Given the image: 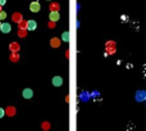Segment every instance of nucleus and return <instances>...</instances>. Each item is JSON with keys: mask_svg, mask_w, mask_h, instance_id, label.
<instances>
[{"mask_svg": "<svg viewBox=\"0 0 146 131\" xmlns=\"http://www.w3.org/2000/svg\"><path fill=\"white\" fill-rule=\"evenodd\" d=\"M135 99L137 102H145L146 100V90H138L135 95Z\"/></svg>", "mask_w": 146, "mask_h": 131, "instance_id": "1", "label": "nucleus"}, {"mask_svg": "<svg viewBox=\"0 0 146 131\" xmlns=\"http://www.w3.org/2000/svg\"><path fill=\"white\" fill-rule=\"evenodd\" d=\"M40 3L39 1H32L31 4H29V10L31 12H33V13H37V12H40Z\"/></svg>", "mask_w": 146, "mask_h": 131, "instance_id": "2", "label": "nucleus"}, {"mask_svg": "<svg viewBox=\"0 0 146 131\" xmlns=\"http://www.w3.org/2000/svg\"><path fill=\"white\" fill-rule=\"evenodd\" d=\"M22 96H23L25 99H31V98L33 96V91L27 87V89H25V90L22 91Z\"/></svg>", "mask_w": 146, "mask_h": 131, "instance_id": "3", "label": "nucleus"}, {"mask_svg": "<svg viewBox=\"0 0 146 131\" xmlns=\"http://www.w3.org/2000/svg\"><path fill=\"white\" fill-rule=\"evenodd\" d=\"M51 82H53V85L54 86H62L63 85V78L60 77V76H55V77H53V80H51Z\"/></svg>", "mask_w": 146, "mask_h": 131, "instance_id": "4", "label": "nucleus"}, {"mask_svg": "<svg viewBox=\"0 0 146 131\" xmlns=\"http://www.w3.org/2000/svg\"><path fill=\"white\" fill-rule=\"evenodd\" d=\"M0 30H1V32H3V33H9V32H10V30H12V26H10L9 23H1Z\"/></svg>", "mask_w": 146, "mask_h": 131, "instance_id": "5", "label": "nucleus"}, {"mask_svg": "<svg viewBox=\"0 0 146 131\" xmlns=\"http://www.w3.org/2000/svg\"><path fill=\"white\" fill-rule=\"evenodd\" d=\"M37 27V23H36V21H27V31H35Z\"/></svg>", "mask_w": 146, "mask_h": 131, "instance_id": "6", "label": "nucleus"}, {"mask_svg": "<svg viewBox=\"0 0 146 131\" xmlns=\"http://www.w3.org/2000/svg\"><path fill=\"white\" fill-rule=\"evenodd\" d=\"M12 19H13V22H15V23L21 22V21L23 19V17H22V13H18V12L13 13V15H12Z\"/></svg>", "mask_w": 146, "mask_h": 131, "instance_id": "7", "label": "nucleus"}, {"mask_svg": "<svg viewBox=\"0 0 146 131\" xmlns=\"http://www.w3.org/2000/svg\"><path fill=\"white\" fill-rule=\"evenodd\" d=\"M5 115L8 117H13L15 115V108L14 107H8V108L5 109Z\"/></svg>", "mask_w": 146, "mask_h": 131, "instance_id": "8", "label": "nucleus"}, {"mask_svg": "<svg viewBox=\"0 0 146 131\" xmlns=\"http://www.w3.org/2000/svg\"><path fill=\"white\" fill-rule=\"evenodd\" d=\"M50 45H51L53 48H59V46H60V39L53 37V39L50 40Z\"/></svg>", "mask_w": 146, "mask_h": 131, "instance_id": "9", "label": "nucleus"}, {"mask_svg": "<svg viewBox=\"0 0 146 131\" xmlns=\"http://www.w3.org/2000/svg\"><path fill=\"white\" fill-rule=\"evenodd\" d=\"M49 18H50V21H53V22H57L59 18H60V15H59L58 12H50Z\"/></svg>", "mask_w": 146, "mask_h": 131, "instance_id": "10", "label": "nucleus"}, {"mask_svg": "<svg viewBox=\"0 0 146 131\" xmlns=\"http://www.w3.org/2000/svg\"><path fill=\"white\" fill-rule=\"evenodd\" d=\"M9 49H10V52H19L21 46H19L18 43H10L9 44Z\"/></svg>", "mask_w": 146, "mask_h": 131, "instance_id": "11", "label": "nucleus"}, {"mask_svg": "<svg viewBox=\"0 0 146 131\" xmlns=\"http://www.w3.org/2000/svg\"><path fill=\"white\" fill-rule=\"evenodd\" d=\"M49 9H50V12H59L60 5H59L58 3H51L50 7H49Z\"/></svg>", "mask_w": 146, "mask_h": 131, "instance_id": "12", "label": "nucleus"}, {"mask_svg": "<svg viewBox=\"0 0 146 131\" xmlns=\"http://www.w3.org/2000/svg\"><path fill=\"white\" fill-rule=\"evenodd\" d=\"M10 60L14 62V63L19 60V54H18V52H12V54H10Z\"/></svg>", "mask_w": 146, "mask_h": 131, "instance_id": "13", "label": "nucleus"}, {"mask_svg": "<svg viewBox=\"0 0 146 131\" xmlns=\"http://www.w3.org/2000/svg\"><path fill=\"white\" fill-rule=\"evenodd\" d=\"M18 36L19 37H26V35H27V30L26 29H18Z\"/></svg>", "mask_w": 146, "mask_h": 131, "instance_id": "14", "label": "nucleus"}, {"mask_svg": "<svg viewBox=\"0 0 146 131\" xmlns=\"http://www.w3.org/2000/svg\"><path fill=\"white\" fill-rule=\"evenodd\" d=\"M18 29H26L27 30V21L22 19L21 22H18Z\"/></svg>", "mask_w": 146, "mask_h": 131, "instance_id": "15", "label": "nucleus"}, {"mask_svg": "<svg viewBox=\"0 0 146 131\" xmlns=\"http://www.w3.org/2000/svg\"><path fill=\"white\" fill-rule=\"evenodd\" d=\"M63 40H64L65 43L69 41V32H68V31H65V32L63 33Z\"/></svg>", "mask_w": 146, "mask_h": 131, "instance_id": "16", "label": "nucleus"}, {"mask_svg": "<svg viewBox=\"0 0 146 131\" xmlns=\"http://www.w3.org/2000/svg\"><path fill=\"white\" fill-rule=\"evenodd\" d=\"M115 46L117 45L114 41H106V44H105V48H115Z\"/></svg>", "mask_w": 146, "mask_h": 131, "instance_id": "17", "label": "nucleus"}, {"mask_svg": "<svg viewBox=\"0 0 146 131\" xmlns=\"http://www.w3.org/2000/svg\"><path fill=\"white\" fill-rule=\"evenodd\" d=\"M41 127H42V130H49V129H50V123H49V122H44V123L41 125Z\"/></svg>", "mask_w": 146, "mask_h": 131, "instance_id": "18", "label": "nucleus"}, {"mask_svg": "<svg viewBox=\"0 0 146 131\" xmlns=\"http://www.w3.org/2000/svg\"><path fill=\"white\" fill-rule=\"evenodd\" d=\"M5 18H7V13H5L4 10H1V12H0V21H4Z\"/></svg>", "mask_w": 146, "mask_h": 131, "instance_id": "19", "label": "nucleus"}, {"mask_svg": "<svg viewBox=\"0 0 146 131\" xmlns=\"http://www.w3.org/2000/svg\"><path fill=\"white\" fill-rule=\"evenodd\" d=\"M120 21H122V22H127V21H128V15H126V14L120 15Z\"/></svg>", "mask_w": 146, "mask_h": 131, "instance_id": "20", "label": "nucleus"}, {"mask_svg": "<svg viewBox=\"0 0 146 131\" xmlns=\"http://www.w3.org/2000/svg\"><path fill=\"white\" fill-rule=\"evenodd\" d=\"M5 116V109H3V108H0V118H3V117Z\"/></svg>", "mask_w": 146, "mask_h": 131, "instance_id": "21", "label": "nucleus"}, {"mask_svg": "<svg viewBox=\"0 0 146 131\" xmlns=\"http://www.w3.org/2000/svg\"><path fill=\"white\" fill-rule=\"evenodd\" d=\"M142 76H144V78L146 80V64L142 67Z\"/></svg>", "mask_w": 146, "mask_h": 131, "instance_id": "22", "label": "nucleus"}, {"mask_svg": "<svg viewBox=\"0 0 146 131\" xmlns=\"http://www.w3.org/2000/svg\"><path fill=\"white\" fill-rule=\"evenodd\" d=\"M47 26H49V27H50V29H54V27H55V22H53V21H50V22H49V25H47Z\"/></svg>", "mask_w": 146, "mask_h": 131, "instance_id": "23", "label": "nucleus"}, {"mask_svg": "<svg viewBox=\"0 0 146 131\" xmlns=\"http://www.w3.org/2000/svg\"><path fill=\"white\" fill-rule=\"evenodd\" d=\"M82 98L85 99V102H87L88 100V94L87 93H83V94H82Z\"/></svg>", "mask_w": 146, "mask_h": 131, "instance_id": "24", "label": "nucleus"}, {"mask_svg": "<svg viewBox=\"0 0 146 131\" xmlns=\"http://www.w3.org/2000/svg\"><path fill=\"white\" fill-rule=\"evenodd\" d=\"M5 3H7V0H0V5H1V7H3Z\"/></svg>", "mask_w": 146, "mask_h": 131, "instance_id": "25", "label": "nucleus"}, {"mask_svg": "<svg viewBox=\"0 0 146 131\" xmlns=\"http://www.w3.org/2000/svg\"><path fill=\"white\" fill-rule=\"evenodd\" d=\"M0 27H1V21H0Z\"/></svg>", "mask_w": 146, "mask_h": 131, "instance_id": "26", "label": "nucleus"}, {"mask_svg": "<svg viewBox=\"0 0 146 131\" xmlns=\"http://www.w3.org/2000/svg\"><path fill=\"white\" fill-rule=\"evenodd\" d=\"M0 12H1V5H0Z\"/></svg>", "mask_w": 146, "mask_h": 131, "instance_id": "27", "label": "nucleus"}, {"mask_svg": "<svg viewBox=\"0 0 146 131\" xmlns=\"http://www.w3.org/2000/svg\"><path fill=\"white\" fill-rule=\"evenodd\" d=\"M145 102H146V100H145Z\"/></svg>", "mask_w": 146, "mask_h": 131, "instance_id": "28", "label": "nucleus"}]
</instances>
